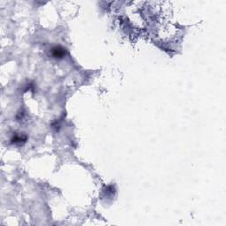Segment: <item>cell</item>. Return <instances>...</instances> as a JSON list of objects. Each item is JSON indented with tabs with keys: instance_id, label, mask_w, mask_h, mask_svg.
Listing matches in <instances>:
<instances>
[{
	"instance_id": "6da1fadb",
	"label": "cell",
	"mask_w": 226,
	"mask_h": 226,
	"mask_svg": "<svg viewBox=\"0 0 226 226\" xmlns=\"http://www.w3.org/2000/svg\"><path fill=\"white\" fill-rule=\"evenodd\" d=\"M66 53V49L61 46H55L51 49V55L55 58H62L63 56H65Z\"/></svg>"
},
{
	"instance_id": "7a4b0ae2",
	"label": "cell",
	"mask_w": 226,
	"mask_h": 226,
	"mask_svg": "<svg viewBox=\"0 0 226 226\" xmlns=\"http://www.w3.org/2000/svg\"><path fill=\"white\" fill-rule=\"evenodd\" d=\"M27 140V137L26 136H20V135H15L13 136V138H12V143H21V141H26Z\"/></svg>"
}]
</instances>
